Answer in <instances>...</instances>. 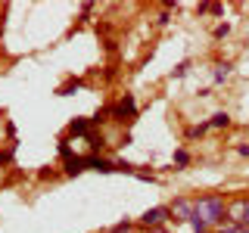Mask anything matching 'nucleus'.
<instances>
[{
	"mask_svg": "<svg viewBox=\"0 0 249 233\" xmlns=\"http://www.w3.org/2000/svg\"><path fill=\"white\" fill-rule=\"evenodd\" d=\"M119 112H122V115H124V112H134V100H131V97H124L122 103H119Z\"/></svg>",
	"mask_w": 249,
	"mask_h": 233,
	"instance_id": "nucleus-6",
	"label": "nucleus"
},
{
	"mask_svg": "<svg viewBox=\"0 0 249 233\" xmlns=\"http://www.w3.org/2000/svg\"><path fill=\"white\" fill-rule=\"evenodd\" d=\"M218 233H249V227H240V224H228V227H221Z\"/></svg>",
	"mask_w": 249,
	"mask_h": 233,
	"instance_id": "nucleus-7",
	"label": "nucleus"
},
{
	"mask_svg": "<svg viewBox=\"0 0 249 233\" xmlns=\"http://www.w3.org/2000/svg\"><path fill=\"white\" fill-rule=\"evenodd\" d=\"M228 217L231 224H240V227H249V199H237L228 205Z\"/></svg>",
	"mask_w": 249,
	"mask_h": 233,
	"instance_id": "nucleus-2",
	"label": "nucleus"
},
{
	"mask_svg": "<svg viewBox=\"0 0 249 233\" xmlns=\"http://www.w3.org/2000/svg\"><path fill=\"white\" fill-rule=\"evenodd\" d=\"M150 233H165V230H150Z\"/></svg>",
	"mask_w": 249,
	"mask_h": 233,
	"instance_id": "nucleus-9",
	"label": "nucleus"
},
{
	"mask_svg": "<svg viewBox=\"0 0 249 233\" xmlns=\"http://www.w3.org/2000/svg\"><path fill=\"white\" fill-rule=\"evenodd\" d=\"M224 215H228V202L221 196H202V199H193V217L202 221L206 227H215V224L224 221ZM190 217V221H193Z\"/></svg>",
	"mask_w": 249,
	"mask_h": 233,
	"instance_id": "nucleus-1",
	"label": "nucleus"
},
{
	"mask_svg": "<svg viewBox=\"0 0 249 233\" xmlns=\"http://www.w3.org/2000/svg\"><path fill=\"white\" fill-rule=\"evenodd\" d=\"M231 78V66H218V72H215V81H228Z\"/></svg>",
	"mask_w": 249,
	"mask_h": 233,
	"instance_id": "nucleus-5",
	"label": "nucleus"
},
{
	"mask_svg": "<svg viewBox=\"0 0 249 233\" xmlns=\"http://www.w3.org/2000/svg\"><path fill=\"white\" fill-rule=\"evenodd\" d=\"M168 215H175L178 221H190V217H193V202L190 199H175L168 205Z\"/></svg>",
	"mask_w": 249,
	"mask_h": 233,
	"instance_id": "nucleus-3",
	"label": "nucleus"
},
{
	"mask_svg": "<svg viewBox=\"0 0 249 233\" xmlns=\"http://www.w3.org/2000/svg\"><path fill=\"white\" fill-rule=\"evenodd\" d=\"M162 221H168V208H150V212L140 217V224H143V227H150V230H159Z\"/></svg>",
	"mask_w": 249,
	"mask_h": 233,
	"instance_id": "nucleus-4",
	"label": "nucleus"
},
{
	"mask_svg": "<svg viewBox=\"0 0 249 233\" xmlns=\"http://www.w3.org/2000/svg\"><path fill=\"white\" fill-rule=\"evenodd\" d=\"M212 124H215V128H221V124H228V115H224V112H218L215 118H212Z\"/></svg>",
	"mask_w": 249,
	"mask_h": 233,
	"instance_id": "nucleus-8",
	"label": "nucleus"
}]
</instances>
